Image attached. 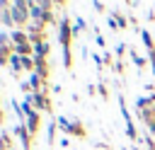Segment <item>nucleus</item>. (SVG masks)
<instances>
[{
  "label": "nucleus",
  "instance_id": "24",
  "mask_svg": "<svg viewBox=\"0 0 155 150\" xmlns=\"http://www.w3.org/2000/svg\"><path fill=\"white\" fill-rule=\"evenodd\" d=\"M58 145H61V148H68V145H70V140H68V138H61V143H58Z\"/></svg>",
  "mask_w": 155,
  "mask_h": 150
},
{
  "label": "nucleus",
  "instance_id": "7",
  "mask_svg": "<svg viewBox=\"0 0 155 150\" xmlns=\"http://www.w3.org/2000/svg\"><path fill=\"white\" fill-rule=\"evenodd\" d=\"M24 126L29 128V133H31V135L39 131V111H36V109H31V111L27 114V121H24Z\"/></svg>",
  "mask_w": 155,
  "mask_h": 150
},
{
  "label": "nucleus",
  "instance_id": "18",
  "mask_svg": "<svg viewBox=\"0 0 155 150\" xmlns=\"http://www.w3.org/2000/svg\"><path fill=\"white\" fill-rule=\"evenodd\" d=\"M36 5H39L44 12H51V5H53V0H36Z\"/></svg>",
  "mask_w": 155,
  "mask_h": 150
},
{
  "label": "nucleus",
  "instance_id": "4",
  "mask_svg": "<svg viewBox=\"0 0 155 150\" xmlns=\"http://www.w3.org/2000/svg\"><path fill=\"white\" fill-rule=\"evenodd\" d=\"M140 119L145 121L148 131H150V133H155V102L150 104V109H148V106H145V109H140Z\"/></svg>",
  "mask_w": 155,
  "mask_h": 150
},
{
  "label": "nucleus",
  "instance_id": "5",
  "mask_svg": "<svg viewBox=\"0 0 155 150\" xmlns=\"http://www.w3.org/2000/svg\"><path fill=\"white\" fill-rule=\"evenodd\" d=\"M31 104L36 106V111H48V109H51V102H48L46 94H41V92H31Z\"/></svg>",
  "mask_w": 155,
  "mask_h": 150
},
{
  "label": "nucleus",
  "instance_id": "13",
  "mask_svg": "<svg viewBox=\"0 0 155 150\" xmlns=\"http://www.w3.org/2000/svg\"><path fill=\"white\" fill-rule=\"evenodd\" d=\"M29 87H31L34 92H39V87H41V75H39V73H31V75H29Z\"/></svg>",
  "mask_w": 155,
  "mask_h": 150
},
{
  "label": "nucleus",
  "instance_id": "12",
  "mask_svg": "<svg viewBox=\"0 0 155 150\" xmlns=\"http://www.w3.org/2000/svg\"><path fill=\"white\" fill-rule=\"evenodd\" d=\"M2 24H5V27L17 24V22H15V17H12V10H10V7H2Z\"/></svg>",
  "mask_w": 155,
  "mask_h": 150
},
{
  "label": "nucleus",
  "instance_id": "23",
  "mask_svg": "<svg viewBox=\"0 0 155 150\" xmlns=\"http://www.w3.org/2000/svg\"><path fill=\"white\" fill-rule=\"evenodd\" d=\"M124 51H126V44H119V46H116V56H121Z\"/></svg>",
  "mask_w": 155,
  "mask_h": 150
},
{
  "label": "nucleus",
  "instance_id": "20",
  "mask_svg": "<svg viewBox=\"0 0 155 150\" xmlns=\"http://www.w3.org/2000/svg\"><path fill=\"white\" fill-rule=\"evenodd\" d=\"M107 24H109V27H111L114 31L119 29V24H116V17H114V15H111V17H107Z\"/></svg>",
  "mask_w": 155,
  "mask_h": 150
},
{
  "label": "nucleus",
  "instance_id": "21",
  "mask_svg": "<svg viewBox=\"0 0 155 150\" xmlns=\"http://www.w3.org/2000/svg\"><path fill=\"white\" fill-rule=\"evenodd\" d=\"M92 5H94V10H97V12H104V5H102V0H92Z\"/></svg>",
  "mask_w": 155,
  "mask_h": 150
},
{
  "label": "nucleus",
  "instance_id": "8",
  "mask_svg": "<svg viewBox=\"0 0 155 150\" xmlns=\"http://www.w3.org/2000/svg\"><path fill=\"white\" fill-rule=\"evenodd\" d=\"M46 56H48V44H46V41L34 44V58H36V60H46Z\"/></svg>",
  "mask_w": 155,
  "mask_h": 150
},
{
  "label": "nucleus",
  "instance_id": "22",
  "mask_svg": "<svg viewBox=\"0 0 155 150\" xmlns=\"http://www.w3.org/2000/svg\"><path fill=\"white\" fill-rule=\"evenodd\" d=\"M94 39H97V46H104V36H99V31L94 34Z\"/></svg>",
  "mask_w": 155,
  "mask_h": 150
},
{
  "label": "nucleus",
  "instance_id": "25",
  "mask_svg": "<svg viewBox=\"0 0 155 150\" xmlns=\"http://www.w3.org/2000/svg\"><path fill=\"white\" fill-rule=\"evenodd\" d=\"M53 2H58V5H61V2H65V0H53Z\"/></svg>",
  "mask_w": 155,
  "mask_h": 150
},
{
  "label": "nucleus",
  "instance_id": "1",
  "mask_svg": "<svg viewBox=\"0 0 155 150\" xmlns=\"http://www.w3.org/2000/svg\"><path fill=\"white\" fill-rule=\"evenodd\" d=\"M70 36H73V24L68 17H61L58 22V41H61V48H63V65L70 68L73 65V56H70Z\"/></svg>",
  "mask_w": 155,
  "mask_h": 150
},
{
  "label": "nucleus",
  "instance_id": "3",
  "mask_svg": "<svg viewBox=\"0 0 155 150\" xmlns=\"http://www.w3.org/2000/svg\"><path fill=\"white\" fill-rule=\"evenodd\" d=\"M56 123L63 128V133H70V135H80V138H85V128H82V123H70V121H68L65 116H61V114H58Z\"/></svg>",
  "mask_w": 155,
  "mask_h": 150
},
{
  "label": "nucleus",
  "instance_id": "2",
  "mask_svg": "<svg viewBox=\"0 0 155 150\" xmlns=\"http://www.w3.org/2000/svg\"><path fill=\"white\" fill-rule=\"evenodd\" d=\"M119 106H121V116H124V121H126V135L131 138V140H136L138 138V133H136V126H133V119H131V114H128V109H126V99L119 94Z\"/></svg>",
  "mask_w": 155,
  "mask_h": 150
},
{
  "label": "nucleus",
  "instance_id": "14",
  "mask_svg": "<svg viewBox=\"0 0 155 150\" xmlns=\"http://www.w3.org/2000/svg\"><path fill=\"white\" fill-rule=\"evenodd\" d=\"M46 143H48V145H53V143H56V121H51V123H48V131H46Z\"/></svg>",
  "mask_w": 155,
  "mask_h": 150
},
{
  "label": "nucleus",
  "instance_id": "9",
  "mask_svg": "<svg viewBox=\"0 0 155 150\" xmlns=\"http://www.w3.org/2000/svg\"><path fill=\"white\" fill-rule=\"evenodd\" d=\"M10 41H12L15 46H19V44H27V41H29V34H27V31H22V29H15V31L10 34Z\"/></svg>",
  "mask_w": 155,
  "mask_h": 150
},
{
  "label": "nucleus",
  "instance_id": "15",
  "mask_svg": "<svg viewBox=\"0 0 155 150\" xmlns=\"http://www.w3.org/2000/svg\"><path fill=\"white\" fill-rule=\"evenodd\" d=\"M85 27H87V24H85V19H82V17H78V19L73 22V36H78V34H80Z\"/></svg>",
  "mask_w": 155,
  "mask_h": 150
},
{
  "label": "nucleus",
  "instance_id": "17",
  "mask_svg": "<svg viewBox=\"0 0 155 150\" xmlns=\"http://www.w3.org/2000/svg\"><path fill=\"white\" fill-rule=\"evenodd\" d=\"M131 60H133V65H136V68H143V65H145V58H143V56H138L136 51H131Z\"/></svg>",
  "mask_w": 155,
  "mask_h": 150
},
{
  "label": "nucleus",
  "instance_id": "16",
  "mask_svg": "<svg viewBox=\"0 0 155 150\" xmlns=\"http://www.w3.org/2000/svg\"><path fill=\"white\" fill-rule=\"evenodd\" d=\"M34 60H36V58H34ZM34 73H39V75H41V80H44V77L48 75V68H46V60H36V70H34Z\"/></svg>",
  "mask_w": 155,
  "mask_h": 150
},
{
  "label": "nucleus",
  "instance_id": "11",
  "mask_svg": "<svg viewBox=\"0 0 155 150\" xmlns=\"http://www.w3.org/2000/svg\"><path fill=\"white\" fill-rule=\"evenodd\" d=\"M7 63H10V68H12L15 73H19V70H22V56H19V53H12Z\"/></svg>",
  "mask_w": 155,
  "mask_h": 150
},
{
  "label": "nucleus",
  "instance_id": "6",
  "mask_svg": "<svg viewBox=\"0 0 155 150\" xmlns=\"http://www.w3.org/2000/svg\"><path fill=\"white\" fill-rule=\"evenodd\" d=\"M15 135L19 138V143H22V150H29V128L24 126V123H17V128H15Z\"/></svg>",
  "mask_w": 155,
  "mask_h": 150
},
{
  "label": "nucleus",
  "instance_id": "19",
  "mask_svg": "<svg viewBox=\"0 0 155 150\" xmlns=\"http://www.w3.org/2000/svg\"><path fill=\"white\" fill-rule=\"evenodd\" d=\"M114 17H116V24H119V29H124V27H126V17H124V15H119V12H114Z\"/></svg>",
  "mask_w": 155,
  "mask_h": 150
},
{
  "label": "nucleus",
  "instance_id": "10",
  "mask_svg": "<svg viewBox=\"0 0 155 150\" xmlns=\"http://www.w3.org/2000/svg\"><path fill=\"white\" fill-rule=\"evenodd\" d=\"M140 39H143V44H145L148 53H150V51H155V41H153V34H150L148 29H140Z\"/></svg>",
  "mask_w": 155,
  "mask_h": 150
}]
</instances>
